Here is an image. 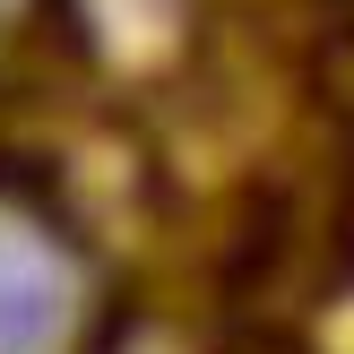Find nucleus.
<instances>
[{"label":"nucleus","instance_id":"nucleus-1","mask_svg":"<svg viewBox=\"0 0 354 354\" xmlns=\"http://www.w3.org/2000/svg\"><path fill=\"white\" fill-rule=\"evenodd\" d=\"M69 328V268L35 234L0 225V354H44Z\"/></svg>","mask_w":354,"mask_h":354},{"label":"nucleus","instance_id":"nucleus-2","mask_svg":"<svg viewBox=\"0 0 354 354\" xmlns=\"http://www.w3.org/2000/svg\"><path fill=\"white\" fill-rule=\"evenodd\" d=\"M0 9H9V0H0Z\"/></svg>","mask_w":354,"mask_h":354}]
</instances>
